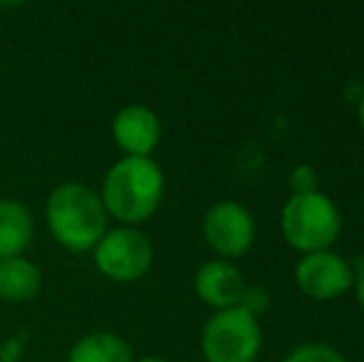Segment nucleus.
I'll use <instances>...</instances> for the list:
<instances>
[{
  "instance_id": "obj_1",
  "label": "nucleus",
  "mask_w": 364,
  "mask_h": 362,
  "mask_svg": "<svg viewBox=\"0 0 364 362\" xmlns=\"http://www.w3.org/2000/svg\"><path fill=\"white\" fill-rule=\"evenodd\" d=\"M107 213L124 226L144 223L159 211L164 198V171L151 156H124L109 166L102 181Z\"/></svg>"
},
{
  "instance_id": "obj_2",
  "label": "nucleus",
  "mask_w": 364,
  "mask_h": 362,
  "mask_svg": "<svg viewBox=\"0 0 364 362\" xmlns=\"http://www.w3.org/2000/svg\"><path fill=\"white\" fill-rule=\"evenodd\" d=\"M45 221L53 238L73 253H85L107 233V213L102 196L85 183L68 181L50 191L45 203Z\"/></svg>"
},
{
  "instance_id": "obj_3",
  "label": "nucleus",
  "mask_w": 364,
  "mask_h": 362,
  "mask_svg": "<svg viewBox=\"0 0 364 362\" xmlns=\"http://www.w3.org/2000/svg\"><path fill=\"white\" fill-rule=\"evenodd\" d=\"M280 231L290 248L305 253L332 251L342 233V216L330 196L322 191L297 193L280 211Z\"/></svg>"
},
{
  "instance_id": "obj_4",
  "label": "nucleus",
  "mask_w": 364,
  "mask_h": 362,
  "mask_svg": "<svg viewBox=\"0 0 364 362\" xmlns=\"http://www.w3.org/2000/svg\"><path fill=\"white\" fill-rule=\"evenodd\" d=\"M260 348V323L243 308L218 310L203 325L201 353L206 362H255Z\"/></svg>"
},
{
  "instance_id": "obj_5",
  "label": "nucleus",
  "mask_w": 364,
  "mask_h": 362,
  "mask_svg": "<svg viewBox=\"0 0 364 362\" xmlns=\"http://www.w3.org/2000/svg\"><path fill=\"white\" fill-rule=\"evenodd\" d=\"M95 266L114 283H134L154 263V246L134 226H119L107 231L95 248Z\"/></svg>"
},
{
  "instance_id": "obj_6",
  "label": "nucleus",
  "mask_w": 364,
  "mask_h": 362,
  "mask_svg": "<svg viewBox=\"0 0 364 362\" xmlns=\"http://www.w3.org/2000/svg\"><path fill=\"white\" fill-rule=\"evenodd\" d=\"M203 238L223 261L240 258L255 241V218L243 203L218 201L203 216Z\"/></svg>"
},
{
  "instance_id": "obj_7",
  "label": "nucleus",
  "mask_w": 364,
  "mask_h": 362,
  "mask_svg": "<svg viewBox=\"0 0 364 362\" xmlns=\"http://www.w3.org/2000/svg\"><path fill=\"white\" fill-rule=\"evenodd\" d=\"M295 283L307 298L335 300L355 285V268L335 251L305 253L295 266Z\"/></svg>"
},
{
  "instance_id": "obj_8",
  "label": "nucleus",
  "mask_w": 364,
  "mask_h": 362,
  "mask_svg": "<svg viewBox=\"0 0 364 362\" xmlns=\"http://www.w3.org/2000/svg\"><path fill=\"white\" fill-rule=\"evenodd\" d=\"M112 137L124 156H151L161 139V122L144 105H127L112 119Z\"/></svg>"
},
{
  "instance_id": "obj_9",
  "label": "nucleus",
  "mask_w": 364,
  "mask_h": 362,
  "mask_svg": "<svg viewBox=\"0 0 364 362\" xmlns=\"http://www.w3.org/2000/svg\"><path fill=\"white\" fill-rule=\"evenodd\" d=\"M193 290L201 298V303L216 308L218 313V310L238 308L245 293V278L230 261L213 258L196 271Z\"/></svg>"
},
{
  "instance_id": "obj_10",
  "label": "nucleus",
  "mask_w": 364,
  "mask_h": 362,
  "mask_svg": "<svg viewBox=\"0 0 364 362\" xmlns=\"http://www.w3.org/2000/svg\"><path fill=\"white\" fill-rule=\"evenodd\" d=\"M35 218L18 198H0V261L23 256L33 243Z\"/></svg>"
},
{
  "instance_id": "obj_11",
  "label": "nucleus",
  "mask_w": 364,
  "mask_h": 362,
  "mask_svg": "<svg viewBox=\"0 0 364 362\" xmlns=\"http://www.w3.org/2000/svg\"><path fill=\"white\" fill-rule=\"evenodd\" d=\"M43 288V273L23 256L0 261V298L5 303H28Z\"/></svg>"
},
{
  "instance_id": "obj_12",
  "label": "nucleus",
  "mask_w": 364,
  "mask_h": 362,
  "mask_svg": "<svg viewBox=\"0 0 364 362\" xmlns=\"http://www.w3.org/2000/svg\"><path fill=\"white\" fill-rule=\"evenodd\" d=\"M68 362H134L132 348L117 333L97 330L73 345Z\"/></svg>"
},
{
  "instance_id": "obj_13",
  "label": "nucleus",
  "mask_w": 364,
  "mask_h": 362,
  "mask_svg": "<svg viewBox=\"0 0 364 362\" xmlns=\"http://www.w3.org/2000/svg\"><path fill=\"white\" fill-rule=\"evenodd\" d=\"M283 362H347V358L337 348H332V345L305 343L297 345L292 353L285 355Z\"/></svg>"
},
{
  "instance_id": "obj_14",
  "label": "nucleus",
  "mask_w": 364,
  "mask_h": 362,
  "mask_svg": "<svg viewBox=\"0 0 364 362\" xmlns=\"http://www.w3.org/2000/svg\"><path fill=\"white\" fill-rule=\"evenodd\" d=\"M288 183H290L292 196H297V193L320 191V188H317V183H320V179H317V171H315V166H310V164L295 166L288 176Z\"/></svg>"
},
{
  "instance_id": "obj_15",
  "label": "nucleus",
  "mask_w": 364,
  "mask_h": 362,
  "mask_svg": "<svg viewBox=\"0 0 364 362\" xmlns=\"http://www.w3.org/2000/svg\"><path fill=\"white\" fill-rule=\"evenodd\" d=\"M238 308H243L245 313H250L253 318H260V315L270 308L268 290L260 288V285H245V293H243V298H240Z\"/></svg>"
},
{
  "instance_id": "obj_16",
  "label": "nucleus",
  "mask_w": 364,
  "mask_h": 362,
  "mask_svg": "<svg viewBox=\"0 0 364 362\" xmlns=\"http://www.w3.org/2000/svg\"><path fill=\"white\" fill-rule=\"evenodd\" d=\"M355 290H357V300H360V305L364 310V261L360 263V268L355 271Z\"/></svg>"
},
{
  "instance_id": "obj_17",
  "label": "nucleus",
  "mask_w": 364,
  "mask_h": 362,
  "mask_svg": "<svg viewBox=\"0 0 364 362\" xmlns=\"http://www.w3.org/2000/svg\"><path fill=\"white\" fill-rule=\"evenodd\" d=\"M357 119H360V127H362V132H364V92H362L360 102H357Z\"/></svg>"
},
{
  "instance_id": "obj_18",
  "label": "nucleus",
  "mask_w": 364,
  "mask_h": 362,
  "mask_svg": "<svg viewBox=\"0 0 364 362\" xmlns=\"http://www.w3.org/2000/svg\"><path fill=\"white\" fill-rule=\"evenodd\" d=\"M134 362H168V360L159 358V355H146V358H139V360H134Z\"/></svg>"
}]
</instances>
